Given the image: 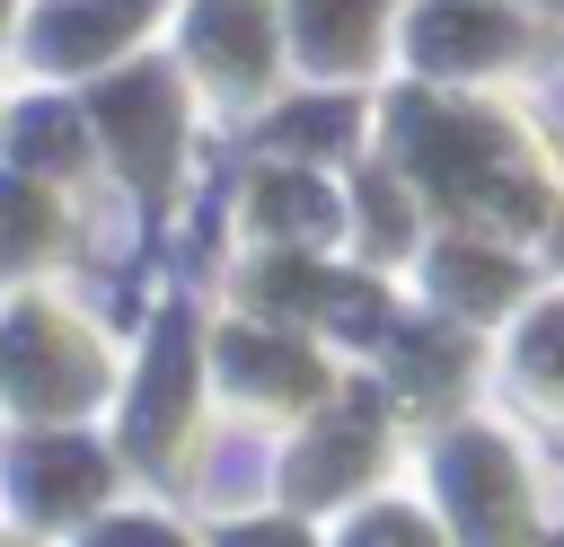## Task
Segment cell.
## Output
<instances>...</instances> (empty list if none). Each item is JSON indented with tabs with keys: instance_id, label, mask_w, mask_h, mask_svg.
<instances>
[{
	"instance_id": "obj_3",
	"label": "cell",
	"mask_w": 564,
	"mask_h": 547,
	"mask_svg": "<svg viewBox=\"0 0 564 547\" xmlns=\"http://www.w3.org/2000/svg\"><path fill=\"white\" fill-rule=\"evenodd\" d=\"M97 124L115 132V150H123V168H132L141 185H167V168H176V97H167V79H159V71L106 79Z\"/></svg>"
},
{
	"instance_id": "obj_16",
	"label": "cell",
	"mask_w": 564,
	"mask_h": 547,
	"mask_svg": "<svg viewBox=\"0 0 564 547\" xmlns=\"http://www.w3.org/2000/svg\"><path fill=\"white\" fill-rule=\"evenodd\" d=\"M18 168H79V124L62 106H35L18 124Z\"/></svg>"
},
{
	"instance_id": "obj_20",
	"label": "cell",
	"mask_w": 564,
	"mask_h": 547,
	"mask_svg": "<svg viewBox=\"0 0 564 547\" xmlns=\"http://www.w3.org/2000/svg\"><path fill=\"white\" fill-rule=\"evenodd\" d=\"M520 362H529V379H546V388H564V309H546V318L529 326V344H520Z\"/></svg>"
},
{
	"instance_id": "obj_4",
	"label": "cell",
	"mask_w": 564,
	"mask_h": 547,
	"mask_svg": "<svg viewBox=\"0 0 564 547\" xmlns=\"http://www.w3.org/2000/svg\"><path fill=\"white\" fill-rule=\"evenodd\" d=\"M441 485H449V503H458V521H467V547H511L520 538V476H511V459L494 450V441H449V459H441Z\"/></svg>"
},
{
	"instance_id": "obj_15",
	"label": "cell",
	"mask_w": 564,
	"mask_h": 547,
	"mask_svg": "<svg viewBox=\"0 0 564 547\" xmlns=\"http://www.w3.org/2000/svg\"><path fill=\"white\" fill-rule=\"evenodd\" d=\"M53 238V203L26 185V176H9L0 185V256H35Z\"/></svg>"
},
{
	"instance_id": "obj_10",
	"label": "cell",
	"mask_w": 564,
	"mask_h": 547,
	"mask_svg": "<svg viewBox=\"0 0 564 547\" xmlns=\"http://www.w3.org/2000/svg\"><path fill=\"white\" fill-rule=\"evenodd\" d=\"M141 18V0H79V9H53L44 18V62H97L123 44V26Z\"/></svg>"
},
{
	"instance_id": "obj_21",
	"label": "cell",
	"mask_w": 564,
	"mask_h": 547,
	"mask_svg": "<svg viewBox=\"0 0 564 547\" xmlns=\"http://www.w3.org/2000/svg\"><path fill=\"white\" fill-rule=\"evenodd\" d=\"M352 547H432V529H423L414 512H370V521L352 529Z\"/></svg>"
},
{
	"instance_id": "obj_23",
	"label": "cell",
	"mask_w": 564,
	"mask_h": 547,
	"mask_svg": "<svg viewBox=\"0 0 564 547\" xmlns=\"http://www.w3.org/2000/svg\"><path fill=\"white\" fill-rule=\"evenodd\" d=\"M220 547H308V538H300L291 521H256V529H229Z\"/></svg>"
},
{
	"instance_id": "obj_8",
	"label": "cell",
	"mask_w": 564,
	"mask_h": 547,
	"mask_svg": "<svg viewBox=\"0 0 564 547\" xmlns=\"http://www.w3.org/2000/svg\"><path fill=\"white\" fill-rule=\"evenodd\" d=\"M106 494V459L88 450V441H35L26 450V503L44 512V521H62V512H79V503H97Z\"/></svg>"
},
{
	"instance_id": "obj_11",
	"label": "cell",
	"mask_w": 564,
	"mask_h": 547,
	"mask_svg": "<svg viewBox=\"0 0 564 547\" xmlns=\"http://www.w3.org/2000/svg\"><path fill=\"white\" fill-rule=\"evenodd\" d=\"M370 26H379V0H300V53L344 71L370 53Z\"/></svg>"
},
{
	"instance_id": "obj_6",
	"label": "cell",
	"mask_w": 564,
	"mask_h": 547,
	"mask_svg": "<svg viewBox=\"0 0 564 547\" xmlns=\"http://www.w3.org/2000/svg\"><path fill=\"white\" fill-rule=\"evenodd\" d=\"M194 53L220 71V79H256L273 35H264V0H203L194 9Z\"/></svg>"
},
{
	"instance_id": "obj_7",
	"label": "cell",
	"mask_w": 564,
	"mask_h": 547,
	"mask_svg": "<svg viewBox=\"0 0 564 547\" xmlns=\"http://www.w3.org/2000/svg\"><path fill=\"white\" fill-rule=\"evenodd\" d=\"M502 44H511V26H502L494 9H476V0H441V9H423V26H414V53H423L432 71L494 62Z\"/></svg>"
},
{
	"instance_id": "obj_22",
	"label": "cell",
	"mask_w": 564,
	"mask_h": 547,
	"mask_svg": "<svg viewBox=\"0 0 564 547\" xmlns=\"http://www.w3.org/2000/svg\"><path fill=\"white\" fill-rule=\"evenodd\" d=\"M97 547H176L159 521H115V529H97Z\"/></svg>"
},
{
	"instance_id": "obj_13",
	"label": "cell",
	"mask_w": 564,
	"mask_h": 547,
	"mask_svg": "<svg viewBox=\"0 0 564 547\" xmlns=\"http://www.w3.org/2000/svg\"><path fill=\"white\" fill-rule=\"evenodd\" d=\"M432 282H441L449 309H494V300L520 291V265L494 256V247H441V256H432Z\"/></svg>"
},
{
	"instance_id": "obj_18",
	"label": "cell",
	"mask_w": 564,
	"mask_h": 547,
	"mask_svg": "<svg viewBox=\"0 0 564 547\" xmlns=\"http://www.w3.org/2000/svg\"><path fill=\"white\" fill-rule=\"evenodd\" d=\"M344 132H352V106H344V97H335V106H300V115L273 124L282 150H317V141H344Z\"/></svg>"
},
{
	"instance_id": "obj_9",
	"label": "cell",
	"mask_w": 564,
	"mask_h": 547,
	"mask_svg": "<svg viewBox=\"0 0 564 547\" xmlns=\"http://www.w3.org/2000/svg\"><path fill=\"white\" fill-rule=\"evenodd\" d=\"M370 468V406H352V415H335L317 441H308V459H291V494L300 503H317V494H335L344 476H361Z\"/></svg>"
},
{
	"instance_id": "obj_17",
	"label": "cell",
	"mask_w": 564,
	"mask_h": 547,
	"mask_svg": "<svg viewBox=\"0 0 564 547\" xmlns=\"http://www.w3.org/2000/svg\"><path fill=\"white\" fill-rule=\"evenodd\" d=\"M256 300H273V309H308V300H335V282H326L317 265L282 256V265H264V274H256Z\"/></svg>"
},
{
	"instance_id": "obj_14",
	"label": "cell",
	"mask_w": 564,
	"mask_h": 547,
	"mask_svg": "<svg viewBox=\"0 0 564 547\" xmlns=\"http://www.w3.org/2000/svg\"><path fill=\"white\" fill-rule=\"evenodd\" d=\"M256 221H264V229H291V238H317V229L335 221V203H326L308 176H264V185H256Z\"/></svg>"
},
{
	"instance_id": "obj_19",
	"label": "cell",
	"mask_w": 564,
	"mask_h": 547,
	"mask_svg": "<svg viewBox=\"0 0 564 547\" xmlns=\"http://www.w3.org/2000/svg\"><path fill=\"white\" fill-rule=\"evenodd\" d=\"M449 371H458V344L449 335H405V388H449Z\"/></svg>"
},
{
	"instance_id": "obj_5",
	"label": "cell",
	"mask_w": 564,
	"mask_h": 547,
	"mask_svg": "<svg viewBox=\"0 0 564 547\" xmlns=\"http://www.w3.org/2000/svg\"><path fill=\"white\" fill-rule=\"evenodd\" d=\"M185 397H194V326H185V309H167L159 335H150V379H141V397H132V441H141V459H159V450L176 441Z\"/></svg>"
},
{
	"instance_id": "obj_2",
	"label": "cell",
	"mask_w": 564,
	"mask_h": 547,
	"mask_svg": "<svg viewBox=\"0 0 564 547\" xmlns=\"http://www.w3.org/2000/svg\"><path fill=\"white\" fill-rule=\"evenodd\" d=\"M0 379H9V397L18 406H35V415H62V406H79L97 379H88V353L70 344V326L53 318V309H9L0 318Z\"/></svg>"
},
{
	"instance_id": "obj_1",
	"label": "cell",
	"mask_w": 564,
	"mask_h": 547,
	"mask_svg": "<svg viewBox=\"0 0 564 547\" xmlns=\"http://www.w3.org/2000/svg\"><path fill=\"white\" fill-rule=\"evenodd\" d=\"M405 150H414V176L467 212H502L511 229L538 221V194L502 168V132L494 124H467V115H441V106H405Z\"/></svg>"
},
{
	"instance_id": "obj_12",
	"label": "cell",
	"mask_w": 564,
	"mask_h": 547,
	"mask_svg": "<svg viewBox=\"0 0 564 547\" xmlns=\"http://www.w3.org/2000/svg\"><path fill=\"white\" fill-rule=\"evenodd\" d=\"M220 362L256 388V397H308L317 388V362L300 344H273V335H220Z\"/></svg>"
}]
</instances>
